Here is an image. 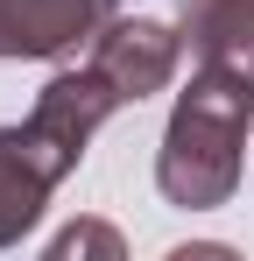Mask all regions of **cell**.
<instances>
[{"instance_id": "6da1fadb", "label": "cell", "mask_w": 254, "mask_h": 261, "mask_svg": "<svg viewBox=\"0 0 254 261\" xmlns=\"http://www.w3.org/2000/svg\"><path fill=\"white\" fill-rule=\"evenodd\" d=\"M247 120H254V85L233 71L198 64L191 85L169 106L163 148H156V191L184 212H212L233 198L240 184V148H247Z\"/></svg>"}, {"instance_id": "3957f363", "label": "cell", "mask_w": 254, "mask_h": 261, "mask_svg": "<svg viewBox=\"0 0 254 261\" xmlns=\"http://www.w3.org/2000/svg\"><path fill=\"white\" fill-rule=\"evenodd\" d=\"M176 57H184V29L148 21V14H113L99 36H92V71L120 92V106H141L176 78Z\"/></svg>"}, {"instance_id": "5b68a950", "label": "cell", "mask_w": 254, "mask_h": 261, "mask_svg": "<svg viewBox=\"0 0 254 261\" xmlns=\"http://www.w3.org/2000/svg\"><path fill=\"white\" fill-rule=\"evenodd\" d=\"M176 29H184V49L198 64L254 85V0H184Z\"/></svg>"}, {"instance_id": "7a4b0ae2", "label": "cell", "mask_w": 254, "mask_h": 261, "mask_svg": "<svg viewBox=\"0 0 254 261\" xmlns=\"http://www.w3.org/2000/svg\"><path fill=\"white\" fill-rule=\"evenodd\" d=\"M113 113H120V92L106 85L92 64H85V71H57V78L36 92V106L0 127V148H14L42 184H64V176L78 170L85 141L106 127Z\"/></svg>"}, {"instance_id": "52a82bcc", "label": "cell", "mask_w": 254, "mask_h": 261, "mask_svg": "<svg viewBox=\"0 0 254 261\" xmlns=\"http://www.w3.org/2000/svg\"><path fill=\"white\" fill-rule=\"evenodd\" d=\"M127 240L106 226V219H71L57 240H49V261H120Z\"/></svg>"}, {"instance_id": "8992f818", "label": "cell", "mask_w": 254, "mask_h": 261, "mask_svg": "<svg viewBox=\"0 0 254 261\" xmlns=\"http://www.w3.org/2000/svg\"><path fill=\"white\" fill-rule=\"evenodd\" d=\"M49 191H57V184H42V176L29 170L14 148H0V247H14V240L42 219Z\"/></svg>"}, {"instance_id": "277c9868", "label": "cell", "mask_w": 254, "mask_h": 261, "mask_svg": "<svg viewBox=\"0 0 254 261\" xmlns=\"http://www.w3.org/2000/svg\"><path fill=\"white\" fill-rule=\"evenodd\" d=\"M113 14H120V0H0V64L7 57H71Z\"/></svg>"}]
</instances>
